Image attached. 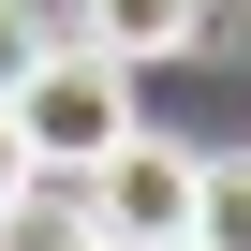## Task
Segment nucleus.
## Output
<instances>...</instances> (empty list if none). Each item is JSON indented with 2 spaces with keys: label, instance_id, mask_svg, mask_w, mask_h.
<instances>
[{
  "label": "nucleus",
  "instance_id": "4",
  "mask_svg": "<svg viewBox=\"0 0 251 251\" xmlns=\"http://www.w3.org/2000/svg\"><path fill=\"white\" fill-rule=\"evenodd\" d=\"M103 222H89V177H15V192H0V251H89Z\"/></svg>",
  "mask_w": 251,
  "mask_h": 251
},
{
  "label": "nucleus",
  "instance_id": "8",
  "mask_svg": "<svg viewBox=\"0 0 251 251\" xmlns=\"http://www.w3.org/2000/svg\"><path fill=\"white\" fill-rule=\"evenodd\" d=\"M163 251H192V236H163Z\"/></svg>",
  "mask_w": 251,
  "mask_h": 251
},
{
  "label": "nucleus",
  "instance_id": "3",
  "mask_svg": "<svg viewBox=\"0 0 251 251\" xmlns=\"http://www.w3.org/2000/svg\"><path fill=\"white\" fill-rule=\"evenodd\" d=\"M59 30L148 74V59H207V0H59Z\"/></svg>",
  "mask_w": 251,
  "mask_h": 251
},
{
  "label": "nucleus",
  "instance_id": "1",
  "mask_svg": "<svg viewBox=\"0 0 251 251\" xmlns=\"http://www.w3.org/2000/svg\"><path fill=\"white\" fill-rule=\"evenodd\" d=\"M0 118H15V163H45V177H89L118 133H133V59H103V45H45L15 89H0Z\"/></svg>",
  "mask_w": 251,
  "mask_h": 251
},
{
  "label": "nucleus",
  "instance_id": "6",
  "mask_svg": "<svg viewBox=\"0 0 251 251\" xmlns=\"http://www.w3.org/2000/svg\"><path fill=\"white\" fill-rule=\"evenodd\" d=\"M45 45H59V15H30V0H0V89H15V74H30Z\"/></svg>",
  "mask_w": 251,
  "mask_h": 251
},
{
  "label": "nucleus",
  "instance_id": "7",
  "mask_svg": "<svg viewBox=\"0 0 251 251\" xmlns=\"http://www.w3.org/2000/svg\"><path fill=\"white\" fill-rule=\"evenodd\" d=\"M15 177H30V163H15V118H0V192H15Z\"/></svg>",
  "mask_w": 251,
  "mask_h": 251
},
{
  "label": "nucleus",
  "instance_id": "5",
  "mask_svg": "<svg viewBox=\"0 0 251 251\" xmlns=\"http://www.w3.org/2000/svg\"><path fill=\"white\" fill-rule=\"evenodd\" d=\"M192 251H251V148H192Z\"/></svg>",
  "mask_w": 251,
  "mask_h": 251
},
{
  "label": "nucleus",
  "instance_id": "2",
  "mask_svg": "<svg viewBox=\"0 0 251 251\" xmlns=\"http://www.w3.org/2000/svg\"><path fill=\"white\" fill-rule=\"evenodd\" d=\"M89 222H103L118 251H163V236L192 222V148H177V133H148V118H133V133H118V148L89 163Z\"/></svg>",
  "mask_w": 251,
  "mask_h": 251
},
{
  "label": "nucleus",
  "instance_id": "9",
  "mask_svg": "<svg viewBox=\"0 0 251 251\" xmlns=\"http://www.w3.org/2000/svg\"><path fill=\"white\" fill-rule=\"evenodd\" d=\"M207 15H222V0H207Z\"/></svg>",
  "mask_w": 251,
  "mask_h": 251
}]
</instances>
